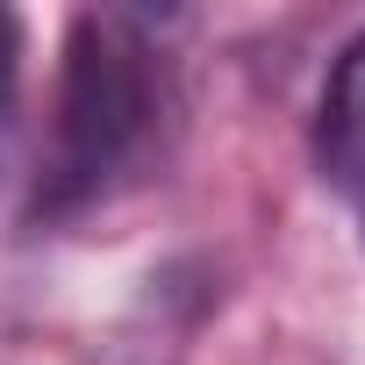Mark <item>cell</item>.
Masks as SVG:
<instances>
[{"label":"cell","instance_id":"2","mask_svg":"<svg viewBox=\"0 0 365 365\" xmlns=\"http://www.w3.org/2000/svg\"><path fill=\"white\" fill-rule=\"evenodd\" d=\"M315 172L365 215V29L336 51L322 101H315Z\"/></svg>","mask_w":365,"mask_h":365},{"label":"cell","instance_id":"1","mask_svg":"<svg viewBox=\"0 0 365 365\" xmlns=\"http://www.w3.org/2000/svg\"><path fill=\"white\" fill-rule=\"evenodd\" d=\"M172 136H179V72L158 43V22L129 8L72 15L65 58H58L36 215L72 222L86 208L122 201L172 158Z\"/></svg>","mask_w":365,"mask_h":365},{"label":"cell","instance_id":"3","mask_svg":"<svg viewBox=\"0 0 365 365\" xmlns=\"http://www.w3.org/2000/svg\"><path fill=\"white\" fill-rule=\"evenodd\" d=\"M15 79H22V22L0 8V108L15 101Z\"/></svg>","mask_w":365,"mask_h":365}]
</instances>
